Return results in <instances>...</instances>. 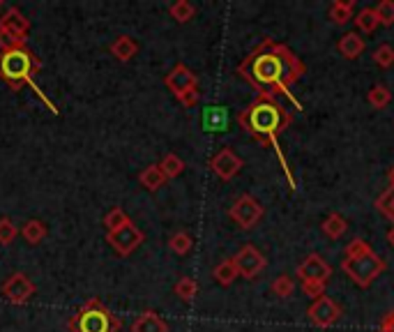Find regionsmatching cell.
Segmentation results:
<instances>
[{"instance_id": "1", "label": "cell", "mask_w": 394, "mask_h": 332, "mask_svg": "<svg viewBox=\"0 0 394 332\" xmlns=\"http://www.w3.org/2000/svg\"><path fill=\"white\" fill-rule=\"evenodd\" d=\"M270 49L272 51L251 53L245 60V65H242V72L247 70L245 77L254 81L256 86H265V88L274 86L286 93V86L305 72V65L286 46H279L270 42Z\"/></svg>"}, {"instance_id": "2", "label": "cell", "mask_w": 394, "mask_h": 332, "mask_svg": "<svg viewBox=\"0 0 394 332\" xmlns=\"http://www.w3.org/2000/svg\"><path fill=\"white\" fill-rule=\"evenodd\" d=\"M291 122V113H284L281 106L274 102L272 90L261 93L256 97V102L249 106L247 111L240 113V124L254 139L263 141V143H274L277 132H281Z\"/></svg>"}, {"instance_id": "3", "label": "cell", "mask_w": 394, "mask_h": 332, "mask_svg": "<svg viewBox=\"0 0 394 332\" xmlns=\"http://www.w3.org/2000/svg\"><path fill=\"white\" fill-rule=\"evenodd\" d=\"M298 277L303 279V290L307 295L316 298L325 295V284L332 277L330 263L318 254H309L307 259L298 265Z\"/></svg>"}, {"instance_id": "4", "label": "cell", "mask_w": 394, "mask_h": 332, "mask_svg": "<svg viewBox=\"0 0 394 332\" xmlns=\"http://www.w3.org/2000/svg\"><path fill=\"white\" fill-rule=\"evenodd\" d=\"M341 270L346 272L360 288H367L385 270V261L379 254L369 252L364 256H357V259H343Z\"/></svg>"}, {"instance_id": "5", "label": "cell", "mask_w": 394, "mask_h": 332, "mask_svg": "<svg viewBox=\"0 0 394 332\" xmlns=\"http://www.w3.org/2000/svg\"><path fill=\"white\" fill-rule=\"evenodd\" d=\"M32 72V58L23 46L5 49V53L0 56V74L12 83L19 86L21 81H30Z\"/></svg>"}, {"instance_id": "6", "label": "cell", "mask_w": 394, "mask_h": 332, "mask_svg": "<svg viewBox=\"0 0 394 332\" xmlns=\"http://www.w3.org/2000/svg\"><path fill=\"white\" fill-rule=\"evenodd\" d=\"M115 328H118V321L97 302L86 307L74 321V330L77 332H113Z\"/></svg>"}, {"instance_id": "7", "label": "cell", "mask_w": 394, "mask_h": 332, "mask_svg": "<svg viewBox=\"0 0 394 332\" xmlns=\"http://www.w3.org/2000/svg\"><path fill=\"white\" fill-rule=\"evenodd\" d=\"M229 215H231L233 222H238L240 229H254L256 224L261 222V217H263V208H261V203H258L254 196L242 194L238 201L231 205Z\"/></svg>"}, {"instance_id": "8", "label": "cell", "mask_w": 394, "mask_h": 332, "mask_svg": "<svg viewBox=\"0 0 394 332\" xmlns=\"http://www.w3.org/2000/svg\"><path fill=\"white\" fill-rule=\"evenodd\" d=\"M233 263L238 268V275L245 279H254L256 275H261L267 265V259L258 252L254 245H245L238 249V254L233 256Z\"/></svg>"}, {"instance_id": "9", "label": "cell", "mask_w": 394, "mask_h": 332, "mask_svg": "<svg viewBox=\"0 0 394 332\" xmlns=\"http://www.w3.org/2000/svg\"><path fill=\"white\" fill-rule=\"evenodd\" d=\"M309 319H312L314 326L318 328H330L334 326L339 319H341V307L332 300V298L328 295H321V298H316V300L309 305Z\"/></svg>"}, {"instance_id": "10", "label": "cell", "mask_w": 394, "mask_h": 332, "mask_svg": "<svg viewBox=\"0 0 394 332\" xmlns=\"http://www.w3.org/2000/svg\"><path fill=\"white\" fill-rule=\"evenodd\" d=\"M201 124H203L208 134H222V132L229 129L231 113L222 104H208L203 113H201Z\"/></svg>"}, {"instance_id": "11", "label": "cell", "mask_w": 394, "mask_h": 332, "mask_svg": "<svg viewBox=\"0 0 394 332\" xmlns=\"http://www.w3.org/2000/svg\"><path fill=\"white\" fill-rule=\"evenodd\" d=\"M108 243L118 249L120 254H132L134 249L144 243V234H141V231L129 222V224H125L122 229L113 231V234H108Z\"/></svg>"}, {"instance_id": "12", "label": "cell", "mask_w": 394, "mask_h": 332, "mask_svg": "<svg viewBox=\"0 0 394 332\" xmlns=\"http://www.w3.org/2000/svg\"><path fill=\"white\" fill-rule=\"evenodd\" d=\"M210 166H212V171L217 173V176H220L222 180H231V178H236L238 173H240V169L245 164H242V160L231 151V148H224V151H220L215 157H212V162H210Z\"/></svg>"}, {"instance_id": "13", "label": "cell", "mask_w": 394, "mask_h": 332, "mask_svg": "<svg viewBox=\"0 0 394 332\" xmlns=\"http://www.w3.org/2000/svg\"><path fill=\"white\" fill-rule=\"evenodd\" d=\"M196 83H198L196 74L189 68H184V65H175V68L169 72V77H166V86H169V90L175 97L184 95L187 90H194Z\"/></svg>"}, {"instance_id": "14", "label": "cell", "mask_w": 394, "mask_h": 332, "mask_svg": "<svg viewBox=\"0 0 394 332\" xmlns=\"http://www.w3.org/2000/svg\"><path fill=\"white\" fill-rule=\"evenodd\" d=\"M3 293L10 298L12 302H26L30 300V295L35 293V286L30 284V279L26 275H21V272H16L10 279L3 284Z\"/></svg>"}, {"instance_id": "15", "label": "cell", "mask_w": 394, "mask_h": 332, "mask_svg": "<svg viewBox=\"0 0 394 332\" xmlns=\"http://www.w3.org/2000/svg\"><path fill=\"white\" fill-rule=\"evenodd\" d=\"M0 30H3L5 35H10L16 44H19V39H23V35L28 32V21L23 19L16 10H10L5 14V19L0 21Z\"/></svg>"}, {"instance_id": "16", "label": "cell", "mask_w": 394, "mask_h": 332, "mask_svg": "<svg viewBox=\"0 0 394 332\" xmlns=\"http://www.w3.org/2000/svg\"><path fill=\"white\" fill-rule=\"evenodd\" d=\"M337 49L346 60H355V58L364 51V39L360 37L357 30H350V32H346V35H341Z\"/></svg>"}, {"instance_id": "17", "label": "cell", "mask_w": 394, "mask_h": 332, "mask_svg": "<svg viewBox=\"0 0 394 332\" xmlns=\"http://www.w3.org/2000/svg\"><path fill=\"white\" fill-rule=\"evenodd\" d=\"M132 332H169V328H166V323L155 312H144L134 321Z\"/></svg>"}, {"instance_id": "18", "label": "cell", "mask_w": 394, "mask_h": 332, "mask_svg": "<svg viewBox=\"0 0 394 332\" xmlns=\"http://www.w3.org/2000/svg\"><path fill=\"white\" fill-rule=\"evenodd\" d=\"M136 51H139V44H136V42H134L132 37H127V35H120V37L111 44V53H113L115 58H118V60H122V63L136 56Z\"/></svg>"}, {"instance_id": "19", "label": "cell", "mask_w": 394, "mask_h": 332, "mask_svg": "<svg viewBox=\"0 0 394 332\" xmlns=\"http://www.w3.org/2000/svg\"><path fill=\"white\" fill-rule=\"evenodd\" d=\"M212 277H215L217 281H220L222 286H231L233 281H236L240 275H238V268H236V263H233V259H226V261H222V263L215 265Z\"/></svg>"}, {"instance_id": "20", "label": "cell", "mask_w": 394, "mask_h": 332, "mask_svg": "<svg viewBox=\"0 0 394 332\" xmlns=\"http://www.w3.org/2000/svg\"><path fill=\"white\" fill-rule=\"evenodd\" d=\"M330 19L337 23V26H346V23L353 19V3H350V0H334L330 5Z\"/></svg>"}, {"instance_id": "21", "label": "cell", "mask_w": 394, "mask_h": 332, "mask_svg": "<svg viewBox=\"0 0 394 332\" xmlns=\"http://www.w3.org/2000/svg\"><path fill=\"white\" fill-rule=\"evenodd\" d=\"M353 21H355L357 30L364 32V35H369V32H374L376 28L381 26V21H379V16H376L374 7H364V10H360Z\"/></svg>"}, {"instance_id": "22", "label": "cell", "mask_w": 394, "mask_h": 332, "mask_svg": "<svg viewBox=\"0 0 394 332\" xmlns=\"http://www.w3.org/2000/svg\"><path fill=\"white\" fill-rule=\"evenodd\" d=\"M323 234L328 236V238H332V240H339L343 234H346V229H348V224H346V219L341 217V215H337V212H332V215H328V217H325V222H323Z\"/></svg>"}, {"instance_id": "23", "label": "cell", "mask_w": 394, "mask_h": 332, "mask_svg": "<svg viewBox=\"0 0 394 332\" xmlns=\"http://www.w3.org/2000/svg\"><path fill=\"white\" fill-rule=\"evenodd\" d=\"M139 180H141V185H144L146 189L155 192V189H159L166 182V176H164V171L159 169V164H153V166H148L144 173H141Z\"/></svg>"}, {"instance_id": "24", "label": "cell", "mask_w": 394, "mask_h": 332, "mask_svg": "<svg viewBox=\"0 0 394 332\" xmlns=\"http://www.w3.org/2000/svg\"><path fill=\"white\" fill-rule=\"evenodd\" d=\"M367 99H369V104H371L374 109H385V106L390 104L392 93H390L388 86H381V83H379V86H374L371 90H369Z\"/></svg>"}, {"instance_id": "25", "label": "cell", "mask_w": 394, "mask_h": 332, "mask_svg": "<svg viewBox=\"0 0 394 332\" xmlns=\"http://www.w3.org/2000/svg\"><path fill=\"white\" fill-rule=\"evenodd\" d=\"M21 234H23V238H26L30 245H37V243H42V240H44L46 226L39 219H30V222H26V226H23Z\"/></svg>"}, {"instance_id": "26", "label": "cell", "mask_w": 394, "mask_h": 332, "mask_svg": "<svg viewBox=\"0 0 394 332\" xmlns=\"http://www.w3.org/2000/svg\"><path fill=\"white\" fill-rule=\"evenodd\" d=\"M159 169L164 171V176L166 178H178L180 173L184 171V162L180 160L178 155H166L164 160H162V164H159Z\"/></svg>"}, {"instance_id": "27", "label": "cell", "mask_w": 394, "mask_h": 332, "mask_svg": "<svg viewBox=\"0 0 394 332\" xmlns=\"http://www.w3.org/2000/svg\"><path fill=\"white\" fill-rule=\"evenodd\" d=\"M169 12H171V16H173V19L178 21V23H187V21L191 19V16L196 14V7L191 5V3H187V0H178V3L171 5Z\"/></svg>"}, {"instance_id": "28", "label": "cell", "mask_w": 394, "mask_h": 332, "mask_svg": "<svg viewBox=\"0 0 394 332\" xmlns=\"http://www.w3.org/2000/svg\"><path fill=\"white\" fill-rule=\"evenodd\" d=\"M198 293V284H196V279H191V277H182L178 284H175V295L182 298V300H194Z\"/></svg>"}, {"instance_id": "29", "label": "cell", "mask_w": 394, "mask_h": 332, "mask_svg": "<svg viewBox=\"0 0 394 332\" xmlns=\"http://www.w3.org/2000/svg\"><path fill=\"white\" fill-rule=\"evenodd\" d=\"M293 290H296V281L288 275H279L274 281H272V293L277 298H291Z\"/></svg>"}, {"instance_id": "30", "label": "cell", "mask_w": 394, "mask_h": 332, "mask_svg": "<svg viewBox=\"0 0 394 332\" xmlns=\"http://www.w3.org/2000/svg\"><path fill=\"white\" fill-rule=\"evenodd\" d=\"M125 224H129V217L120 210V208H113V210L104 217V226H106L108 234H113V231L122 229Z\"/></svg>"}, {"instance_id": "31", "label": "cell", "mask_w": 394, "mask_h": 332, "mask_svg": "<svg viewBox=\"0 0 394 332\" xmlns=\"http://www.w3.org/2000/svg\"><path fill=\"white\" fill-rule=\"evenodd\" d=\"M191 245H194V240H191L189 234H184V231H178V234H173L169 240V247L173 249L175 254H187Z\"/></svg>"}, {"instance_id": "32", "label": "cell", "mask_w": 394, "mask_h": 332, "mask_svg": "<svg viewBox=\"0 0 394 332\" xmlns=\"http://www.w3.org/2000/svg\"><path fill=\"white\" fill-rule=\"evenodd\" d=\"M376 208L388 217L390 222H394V187L385 189V192L379 196V201H376Z\"/></svg>"}, {"instance_id": "33", "label": "cell", "mask_w": 394, "mask_h": 332, "mask_svg": "<svg viewBox=\"0 0 394 332\" xmlns=\"http://www.w3.org/2000/svg\"><path fill=\"white\" fill-rule=\"evenodd\" d=\"M374 63L379 65V68H383V70L392 68V65H394V46L381 44V46L374 51Z\"/></svg>"}, {"instance_id": "34", "label": "cell", "mask_w": 394, "mask_h": 332, "mask_svg": "<svg viewBox=\"0 0 394 332\" xmlns=\"http://www.w3.org/2000/svg\"><path fill=\"white\" fill-rule=\"evenodd\" d=\"M376 16H379L381 26H394V0H381L376 5Z\"/></svg>"}, {"instance_id": "35", "label": "cell", "mask_w": 394, "mask_h": 332, "mask_svg": "<svg viewBox=\"0 0 394 332\" xmlns=\"http://www.w3.org/2000/svg\"><path fill=\"white\" fill-rule=\"evenodd\" d=\"M369 252H371V247H369L362 238H355V240H350L346 247V259H357V256H364Z\"/></svg>"}, {"instance_id": "36", "label": "cell", "mask_w": 394, "mask_h": 332, "mask_svg": "<svg viewBox=\"0 0 394 332\" xmlns=\"http://www.w3.org/2000/svg\"><path fill=\"white\" fill-rule=\"evenodd\" d=\"M16 238V226L12 224V219L3 217L0 219V245H10Z\"/></svg>"}, {"instance_id": "37", "label": "cell", "mask_w": 394, "mask_h": 332, "mask_svg": "<svg viewBox=\"0 0 394 332\" xmlns=\"http://www.w3.org/2000/svg\"><path fill=\"white\" fill-rule=\"evenodd\" d=\"M178 99L182 102V106H187V109H191V106L198 104V90H196V88H194V90H187V93L180 95Z\"/></svg>"}, {"instance_id": "38", "label": "cell", "mask_w": 394, "mask_h": 332, "mask_svg": "<svg viewBox=\"0 0 394 332\" xmlns=\"http://www.w3.org/2000/svg\"><path fill=\"white\" fill-rule=\"evenodd\" d=\"M381 332H394V309L388 312V317L381 323Z\"/></svg>"}, {"instance_id": "39", "label": "cell", "mask_w": 394, "mask_h": 332, "mask_svg": "<svg viewBox=\"0 0 394 332\" xmlns=\"http://www.w3.org/2000/svg\"><path fill=\"white\" fill-rule=\"evenodd\" d=\"M388 243H390V247L394 249V226L390 229V234H388Z\"/></svg>"}, {"instance_id": "40", "label": "cell", "mask_w": 394, "mask_h": 332, "mask_svg": "<svg viewBox=\"0 0 394 332\" xmlns=\"http://www.w3.org/2000/svg\"><path fill=\"white\" fill-rule=\"evenodd\" d=\"M390 187H394V166L390 169Z\"/></svg>"}, {"instance_id": "41", "label": "cell", "mask_w": 394, "mask_h": 332, "mask_svg": "<svg viewBox=\"0 0 394 332\" xmlns=\"http://www.w3.org/2000/svg\"><path fill=\"white\" fill-rule=\"evenodd\" d=\"M379 332H381V330H379Z\"/></svg>"}]
</instances>
